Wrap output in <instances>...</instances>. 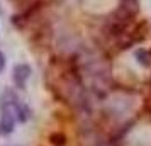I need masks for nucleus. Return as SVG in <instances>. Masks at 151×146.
I'll return each mask as SVG.
<instances>
[{"mask_svg":"<svg viewBox=\"0 0 151 146\" xmlns=\"http://www.w3.org/2000/svg\"><path fill=\"white\" fill-rule=\"evenodd\" d=\"M0 107H9V109H12L15 119H17V122H27L29 117H31V109H29L27 105L14 93V90H10V88H7L5 92H2V95H0Z\"/></svg>","mask_w":151,"mask_h":146,"instance_id":"nucleus-1","label":"nucleus"},{"mask_svg":"<svg viewBox=\"0 0 151 146\" xmlns=\"http://www.w3.org/2000/svg\"><path fill=\"white\" fill-rule=\"evenodd\" d=\"M15 119L12 109L9 107H0V136H9L15 127Z\"/></svg>","mask_w":151,"mask_h":146,"instance_id":"nucleus-2","label":"nucleus"},{"mask_svg":"<svg viewBox=\"0 0 151 146\" xmlns=\"http://www.w3.org/2000/svg\"><path fill=\"white\" fill-rule=\"evenodd\" d=\"M31 73H32V70L29 65L26 63H17L14 68H12V80H14V83L17 88H26V83H27V80L31 78Z\"/></svg>","mask_w":151,"mask_h":146,"instance_id":"nucleus-3","label":"nucleus"},{"mask_svg":"<svg viewBox=\"0 0 151 146\" xmlns=\"http://www.w3.org/2000/svg\"><path fill=\"white\" fill-rule=\"evenodd\" d=\"M134 58H136V61L143 66V68H150L151 66V53L148 49L144 48H137L136 53H134Z\"/></svg>","mask_w":151,"mask_h":146,"instance_id":"nucleus-4","label":"nucleus"},{"mask_svg":"<svg viewBox=\"0 0 151 146\" xmlns=\"http://www.w3.org/2000/svg\"><path fill=\"white\" fill-rule=\"evenodd\" d=\"M93 146H110V145L107 143V141H104V139H99V138H97L95 141H93Z\"/></svg>","mask_w":151,"mask_h":146,"instance_id":"nucleus-5","label":"nucleus"},{"mask_svg":"<svg viewBox=\"0 0 151 146\" xmlns=\"http://www.w3.org/2000/svg\"><path fill=\"white\" fill-rule=\"evenodd\" d=\"M4 68H5V55L0 51V71H4Z\"/></svg>","mask_w":151,"mask_h":146,"instance_id":"nucleus-6","label":"nucleus"}]
</instances>
